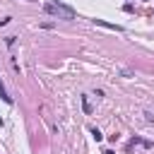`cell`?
<instances>
[{
    "label": "cell",
    "mask_w": 154,
    "mask_h": 154,
    "mask_svg": "<svg viewBox=\"0 0 154 154\" xmlns=\"http://www.w3.org/2000/svg\"><path fill=\"white\" fill-rule=\"evenodd\" d=\"M99 26H106V29H113V31H120V26L118 24H108V22H103V19H94Z\"/></svg>",
    "instance_id": "obj_3"
},
{
    "label": "cell",
    "mask_w": 154,
    "mask_h": 154,
    "mask_svg": "<svg viewBox=\"0 0 154 154\" xmlns=\"http://www.w3.org/2000/svg\"><path fill=\"white\" fill-rule=\"evenodd\" d=\"M103 154H113V152H111V149H106V152H103Z\"/></svg>",
    "instance_id": "obj_6"
},
{
    "label": "cell",
    "mask_w": 154,
    "mask_h": 154,
    "mask_svg": "<svg viewBox=\"0 0 154 154\" xmlns=\"http://www.w3.org/2000/svg\"><path fill=\"white\" fill-rule=\"evenodd\" d=\"M26 2H36V0H26Z\"/></svg>",
    "instance_id": "obj_7"
},
{
    "label": "cell",
    "mask_w": 154,
    "mask_h": 154,
    "mask_svg": "<svg viewBox=\"0 0 154 154\" xmlns=\"http://www.w3.org/2000/svg\"><path fill=\"white\" fill-rule=\"evenodd\" d=\"M0 99H2L5 103H12V96L5 91V84H2V79H0Z\"/></svg>",
    "instance_id": "obj_2"
},
{
    "label": "cell",
    "mask_w": 154,
    "mask_h": 154,
    "mask_svg": "<svg viewBox=\"0 0 154 154\" xmlns=\"http://www.w3.org/2000/svg\"><path fill=\"white\" fill-rule=\"evenodd\" d=\"M43 12H48V14L58 17V19H75V10L67 7V5H63V2H58V0L43 2Z\"/></svg>",
    "instance_id": "obj_1"
},
{
    "label": "cell",
    "mask_w": 154,
    "mask_h": 154,
    "mask_svg": "<svg viewBox=\"0 0 154 154\" xmlns=\"http://www.w3.org/2000/svg\"><path fill=\"white\" fill-rule=\"evenodd\" d=\"M91 135H94V140H96V142H101V132H99V130H96V128H94V130H91Z\"/></svg>",
    "instance_id": "obj_5"
},
{
    "label": "cell",
    "mask_w": 154,
    "mask_h": 154,
    "mask_svg": "<svg viewBox=\"0 0 154 154\" xmlns=\"http://www.w3.org/2000/svg\"><path fill=\"white\" fill-rule=\"evenodd\" d=\"M82 108H84V113H91V101H89V96H82Z\"/></svg>",
    "instance_id": "obj_4"
}]
</instances>
